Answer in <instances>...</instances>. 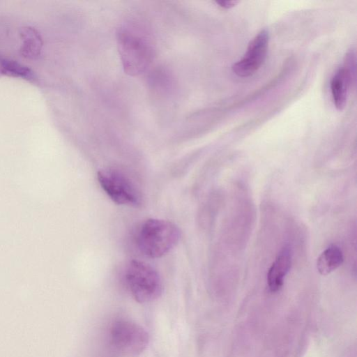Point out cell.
<instances>
[{"mask_svg": "<svg viewBox=\"0 0 357 357\" xmlns=\"http://www.w3.org/2000/svg\"><path fill=\"white\" fill-rule=\"evenodd\" d=\"M112 346L125 357H137L146 349L149 337L146 331L138 324L126 319L113 321L109 329Z\"/></svg>", "mask_w": 357, "mask_h": 357, "instance_id": "3957f363", "label": "cell"}, {"mask_svg": "<svg viewBox=\"0 0 357 357\" xmlns=\"http://www.w3.org/2000/svg\"><path fill=\"white\" fill-rule=\"evenodd\" d=\"M124 281L132 297L140 303L156 300L162 291L158 272L143 261L132 260L129 262L125 270Z\"/></svg>", "mask_w": 357, "mask_h": 357, "instance_id": "7a4b0ae2", "label": "cell"}, {"mask_svg": "<svg viewBox=\"0 0 357 357\" xmlns=\"http://www.w3.org/2000/svg\"><path fill=\"white\" fill-rule=\"evenodd\" d=\"M344 261L340 248L331 245L324 250L317 260V268L321 275H326L340 266Z\"/></svg>", "mask_w": 357, "mask_h": 357, "instance_id": "8fae6325", "label": "cell"}, {"mask_svg": "<svg viewBox=\"0 0 357 357\" xmlns=\"http://www.w3.org/2000/svg\"><path fill=\"white\" fill-rule=\"evenodd\" d=\"M20 35L23 40L20 54L28 59H37L40 55L43 47L40 34L34 28L26 26L21 29Z\"/></svg>", "mask_w": 357, "mask_h": 357, "instance_id": "30bf717a", "label": "cell"}, {"mask_svg": "<svg viewBox=\"0 0 357 357\" xmlns=\"http://www.w3.org/2000/svg\"><path fill=\"white\" fill-rule=\"evenodd\" d=\"M220 7L228 9L235 6L236 4L239 3L238 1L231 0V1H219L215 2Z\"/></svg>", "mask_w": 357, "mask_h": 357, "instance_id": "7c38bea8", "label": "cell"}, {"mask_svg": "<svg viewBox=\"0 0 357 357\" xmlns=\"http://www.w3.org/2000/svg\"><path fill=\"white\" fill-rule=\"evenodd\" d=\"M98 180L102 190L114 202L135 207L141 205L139 190L123 172L116 169H102L98 173Z\"/></svg>", "mask_w": 357, "mask_h": 357, "instance_id": "5b68a950", "label": "cell"}, {"mask_svg": "<svg viewBox=\"0 0 357 357\" xmlns=\"http://www.w3.org/2000/svg\"><path fill=\"white\" fill-rule=\"evenodd\" d=\"M291 251L287 246L282 248L267 273V284L272 292L279 291L284 284V278L291 265Z\"/></svg>", "mask_w": 357, "mask_h": 357, "instance_id": "ba28073f", "label": "cell"}, {"mask_svg": "<svg viewBox=\"0 0 357 357\" xmlns=\"http://www.w3.org/2000/svg\"><path fill=\"white\" fill-rule=\"evenodd\" d=\"M268 43V31L263 29L250 42L243 58L233 64L232 72L240 77H248L255 74L266 58Z\"/></svg>", "mask_w": 357, "mask_h": 357, "instance_id": "8992f818", "label": "cell"}, {"mask_svg": "<svg viewBox=\"0 0 357 357\" xmlns=\"http://www.w3.org/2000/svg\"><path fill=\"white\" fill-rule=\"evenodd\" d=\"M3 75L38 82L37 75L29 67L0 54V76Z\"/></svg>", "mask_w": 357, "mask_h": 357, "instance_id": "9c48e42d", "label": "cell"}, {"mask_svg": "<svg viewBox=\"0 0 357 357\" xmlns=\"http://www.w3.org/2000/svg\"><path fill=\"white\" fill-rule=\"evenodd\" d=\"M356 54L352 50L344 57L343 66L340 68L331 81V92L334 105L338 110H342L347 104L348 93L355 79Z\"/></svg>", "mask_w": 357, "mask_h": 357, "instance_id": "52a82bcc", "label": "cell"}, {"mask_svg": "<svg viewBox=\"0 0 357 357\" xmlns=\"http://www.w3.org/2000/svg\"><path fill=\"white\" fill-rule=\"evenodd\" d=\"M181 233L172 222L150 218L144 221L136 234L139 251L150 258H158L169 252L178 242Z\"/></svg>", "mask_w": 357, "mask_h": 357, "instance_id": "6da1fadb", "label": "cell"}, {"mask_svg": "<svg viewBox=\"0 0 357 357\" xmlns=\"http://www.w3.org/2000/svg\"><path fill=\"white\" fill-rule=\"evenodd\" d=\"M119 47L126 73L138 74L144 70L152 58V49L147 40L128 29L119 33Z\"/></svg>", "mask_w": 357, "mask_h": 357, "instance_id": "277c9868", "label": "cell"}]
</instances>
